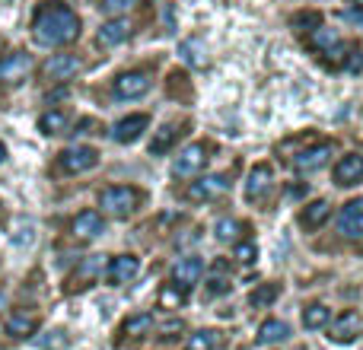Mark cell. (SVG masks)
<instances>
[{
    "instance_id": "9a60e30c",
    "label": "cell",
    "mask_w": 363,
    "mask_h": 350,
    "mask_svg": "<svg viewBox=\"0 0 363 350\" xmlns=\"http://www.w3.org/2000/svg\"><path fill=\"white\" fill-rule=\"evenodd\" d=\"M147 125H150V115H128V118H121L118 125H115V140H118V144H134V140L140 137V134L147 131Z\"/></svg>"
},
{
    "instance_id": "3957f363",
    "label": "cell",
    "mask_w": 363,
    "mask_h": 350,
    "mask_svg": "<svg viewBox=\"0 0 363 350\" xmlns=\"http://www.w3.org/2000/svg\"><path fill=\"white\" fill-rule=\"evenodd\" d=\"M207 163H211V147L207 144H191L176 157V163H172V175H176V179H194V175H201L207 169Z\"/></svg>"
},
{
    "instance_id": "52a82bcc",
    "label": "cell",
    "mask_w": 363,
    "mask_h": 350,
    "mask_svg": "<svg viewBox=\"0 0 363 350\" xmlns=\"http://www.w3.org/2000/svg\"><path fill=\"white\" fill-rule=\"evenodd\" d=\"M201 274H204V261H201L198 255L182 258V261H176V268H172V287L191 290L194 283L201 281Z\"/></svg>"
},
{
    "instance_id": "e575fe53",
    "label": "cell",
    "mask_w": 363,
    "mask_h": 350,
    "mask_svg": "<svg viewBox=\"0 0 363 350\" xmlns=\"http://www.w3.org/2000/svg\"><path fill=\"white\" fill-rule=\"evenodd\" d=\"M128 4H131V0H106V4H102V10H106L108 16H121V13L128 10Z\"/></svg>"
},
{
    "instance_id": "1f68e13d",
    "label": "cell",
    "mask_w": 363,
    "mask_h": 350,
    "mask_svg": "<svg viewBox=\"0 0 363 350\" xmlns=\"http://www.w3.org/2000/svg\"><path fill=\"white\" fill-rule=\"evenodd\" d=\"M242 232V226L236 223V220H230V217H223V220H217V226H213V236L220 239V242H233V239Z\"/></svg>"
},
{
    "instance_id": "9c48e42d",
    "label": "cell",
    "mask_w": 363,
    "mask_h": 350,
    "mask_svg": "<svg viewBox=\"0 0 363 350\" xmlns=\"http://www.w3.org/2000/svg\"><path fill=\"white\" fill-rule=\"evenodd\" d=\"M150 89V80L140 70H125L121 77H115V96L118 99H140Z\"/></svg>"
},
{
    "instance_id": "4dcf8cb0",
    "label": "cell",
    "mask_w": 363,
    "mask_h": 350,
    "mask_svg": "<svg viewBox=\"0 0 363 350\" xmlns=\"http://www.w3.org/2000/svg\"><path fill=\"white\" fill-rule=\"evenodd\" d=\"M64 128H67V115L64 112H45L42 118H38V131L48 134V137L51 134H61Z\"/></svg>"
},
{
    "instance_id": "484cf974",
    "label": "cell",
    "mask_w": 363,
    "mask_h": 350,
    "mask_svg": "<svg viewBox=\"0 0 363 350\" xmlns=\"http://www.w3.org/2000/svg\"><path fill=\"white\" fill-rule=\"evenodd\" d=\"M179 55L185 57L191 67H207V48H204V42H182V48H179Z\"/></svg>"
},
{
    "instance_id": "7c38bea8",
    "label": "cell",
    "mask_w": 363,
    "mask_h": 350,
    "mask_svg": "<svg viewBox=\"0 0 363 350\" xmlns=\"http://www.w3.org/2000/svg\"><path fill=\"white\" fill-rule=\"evenodd\" d=\"M271 181H274V172H271L268 163L252 166L249 179H245V198H249L252 204H255V201H262L264 194L271 191Z\"/></svg>"
},
{
    "instance_id": "7a4b0ae2",
    "label": "cell",
    "mask_w": 363,
    "mask_h": 350,
    "mask_svg": "<svg viewBox=\"0 0 363 350\" xmlns=\"http://www.w3.org/2000/svg\"><path fill=\"white\" fill-rule=\"evenodd\" d=\"M140 201H144V194H140L134 185H112L99 194V207L115 220L134 217L138 207H140Z\"/></svg>"
},
{
    "instance_id": "7402d4cb",
    "label": "cell",
    "mask_w": 363,
    "mask_h": 350,
    "mask_svg": "<svg viewBox=\"0 0 363 350\" xmlns=\"http://www.w3.org/2000/svg\"><path fill=\"white\" fill-rule=\"evenodd\" d=\"M341 45V38H338V32H332V29H313V35H309V48L313 51H319V55H335V48Z\"/></svg>"
},
{
    "instance_id": "277c9868",
    "label": "cell",
    "mask_w": 363,
    "mask_h": 350,
    "mask_svg": "<svg viewBox=\"0 0 363 350\" xmlns=\"http://www.w3.org/2000/svg\"><path fill=\"white\" fill-rule=\"evenodd\" d=\"M99 163V153L93 147H70L57 157V169L67 172V175H80V172H89L93 166Z\"/></svg>"
},
{
    "instance_id": "44dd1931",
    "label": "cell",
    "mask_w": 363,
    "mask_h": 350,
    "mask_svg": "<svg viewBox=\"0 0 363 350\" xmlns=\"http://www.w3.org/2000/svg\"><path fill=\"white\" fill-rule=\"evenodd\" d=\"M35 328H38V319L32 312H23V309L6 319V332H10L13 338H29V334H35Z\"/></svg>"
},
{
    "instance_id": "d6986e66",
    "label": "cell",
    "mask_w": 363,
    "mask_h": 350,
    "mask_svg": "<svg viewBox=\"0 0 363 350\" xmlns=\"http://www.w3.org/2000/svg\"><path fill=\"white\" fill-rule=\"evenodd\" d=\"M99 268H102V255H93V258H86V261H80V268H77L74 277L67 281V290L77 293V290H83L86 283H93L96 274H99Z\"/></svg>"
},
{
    "instance_id": "6da1fadb",
    "label": "cell",
    "mask_w": 363,
    "mask_h": 350,
    "mask_svg": "<svg viewBox=\"0 0 363 350\" xmlns=\"http://www.w3.org/2000/svg\"><path fill=\"white\" fill-rule=\"evenodd\" d=\"M32 35L38 45H70L80 35V16L61 0H45L32 16Z\"/></svg>"
},
{
    "instance_id": "5b68a950",
    "label": "cell",
    "mask_w": 363,
    "mask_h": 350,
    "mask_svg": "<svg viewBox=\"0 0 363 350\" xmlns=\"http://www.w3.org/2000/svg\"><path fill=\"white\" fill-rule=\"evenodd\" d=\"M332 157H335V144L332 140H325V144H315V147H309V150L296 153L294 169L296 172H319L322 166H328V159Z\"/></svg>"
},
{
    "instance_id": "603a6c76",
    "label": "cell",
    "mask_w": 363,
    "mask_h": 350,
    "mask_svg": "<svg viewBox=\"0 0 363 350\" xmlns=\"http://www.w3.org/2000/svg\"><path fill=\"white\" fill-rule=\"evenodd\" d=\"M287 338H290L287 322L271 319V322H264V325L258 328V344H281V341H287Z\"/></svg>"
},
{
    "instance_id": "ffe728a7",
    "label": "cell",
    "mask_w": 363,
    "mask_h": 350,
    "mask_svg": "<svg viewBox=\"0 0 363 350\" xmlns=\"http://www.w3.org/2000/svg\"><path fill=\"white\" fill-rule=\"evenodd\" d=\"M328 217H332V204H328V201H313L309 207H303L300 223L306 226V230H319Z\"/></svg>"
},
{
    "instance_id": "d4e9b609",
    "label": "cell",
    "mask_w": 363,
    "mask_h": 350,
    "mask_svg": "<svg viewBox=\"0 0 363 350\" xmlns=\"http://www.w3.org/2000/svg\"><path fill=\"white\" fill-rule=\"evenodd\" d=\"M220 332H213V328H201V332H194L191 338H188L185 350H217L220 347Z\"/></svg>"
},
{
    "instance_id": "74e56055",
    "label": "cell",
    "mask_w": 363,
    "mask_h": 350,
    "mask_svg": "<svg viewBox=\"0 0 363 350\" xmlns=\"http://www.w3.org/2000/svg\"><path fill=\"white\" fill-rule=\"evenodd\" d=\"M345 67L351 70V74H354V70H360V67H363V55H360V51H351V57H347Z\"/></svg>"
},
{
    "instance_id": "e0dca14e",
    "label": "cell",
    "mask_w": 363,
    "mask_h": 350,
    "mask_svg": "<svg viewBox=\"0 0 363 350\" xmlns=\"http://www.w3.org/2000/svg\"><path fill=\"white\" fill-rule=\"evenodd\" d=\"M226 191V179L223 175H207V179L201 181H191V188L185 191L188 201H213L217 194Z\"/></svg>"
},
{
    "instance_id": "ac0fdd59",
    "label": "cell",
    "mask_w": 363,
    "mask_h": 350,
    "mask_svg": "<svg viewBox=\"0 0 363 350\" xmlns=\"http://www.w3.org/2000/svg\"><path fill=\"white\" fill-rule=\"evenodd\" d=\"M102 213H96V210H80L74 217V223H70V232H74L77 239H96L102 232Z\"/></svg>"
},
{
    "instance_id": "cb8c5ba5",
    "label": "cell",
    "mask_w": 363,
    "mask_h": 350,
    "mask_svg": "<svg viewBox=\"0 0 363 350\" xmlns=\"http://www.w3.org/2000/svg\"><path fill=\"white\" fill-rule=\"evenodd\" d=\"M328 322H332V309L322 306V303H313V306L303 309V325H306L309 332H319V328H325Z\"/></svg>"
},
{
    "instance_id": "d6a6232c",
    "label": "cell",
    "mask_w": 363,
    "mask_h": 350,
    "mask_svg": "<svg viewBox=\"0 0 363 350\" xmlns=\"http://www.w3.org/2000/svg\"><path fill=\"white\" fill-rule=\"evenodd\" d=\"M150 328V315L140 312V315H131V319L121 325V334H144Z\"/></svg>"
},
{
    "instance_id": "d590c367",
    "label": "cell",
    "mask_w": 363,
    "mask_h": 350,
    "mask_svg": "<svg viewBox=\"0 0 363 350\" xmlns=\"http://www.w3.org/2000/svg\"><path fill=\"white\" fill-rule=\"evenodd\" d=\"M207 290H211V293H217V296H223V293H230V281H226V277H217V274H213V277H211V287H207Z\"/></svg>"
},
{
    "instance_id": "4fadbf2b",
    "label": "cell",
    "mask_w": 363,
    "mask_h": 350,
    "mask_svg": "<svg viewBox=\"0 0 363 350\" xmlns=\"http://www.w3.org/2000/svg\"><path fill=\"white\" fill-rule=\"evenodd\" d=\"M360 181H363V157L360 153L341 157L338 166H335V185L351 188V185H360Z\"/></svg>"
},
{
    "instance_id": "8d00e7d4",
    "label": "cell",
    "mask_w": 363,
    "mask_h": 350,
    "mask_svg": "<svg viewBox=\"0 0 363 350\" xmlns=\"http://www.w3.org/2000/svg\"><path fill=\"white\" fill-rule=\"evenodd\" d=\"M236 258H239V261H245V264L255 261V245H252V242L239 245V249H236Z\"/></svg>"
},
{
    "instance_id": "8992f818",
    "label": "cell",
    "mask_w": 363,
    "mask_h": 350,
    "mask_svg": "<svg viewBox=\"0 0 363 350\" xmlns=\"http://www.w3.org/2000/svg\"><path fill=\"white\" fill-rule=\"evenodd\" d=\"M338 230H341V236H347V239H363V198H354L341 207Z\"/></svg>"
},
{
    "instance_id": "f1b7e54d",
    "label": "cell",
    "mask_w": 363,
    "mask_h": 350,
    "mask_svg": "<svg viewBox=\"0 0 363 350\" xmlns=\"http://www.w3.org/2000/svg\"><path fill=\"white\" fill-rule=\"evenodd\" d=\"M277 296H281V283H262V287L249 296V303L255 309H264V306H271V303H277Z\"/></svg>"
},
{
    "instance_id": "f35d334b",
    "label": "cell",
    "mask_w": 363,
    "mask_h": 350,
    "mask_svg": "<svg viewBox=\"0 0 363 350\" xmlns=\"http://www.w3.org/2000/svg\"><path fill=\"white\" fill-rule=\"evenodd\" d=\"M4 159H6V147L0 144V163H4Z\"/></svg>"
},
{
    "instance_id": "8fae6325",
    "label": "cell",
    "mask_w": 363,
    "mask_h": 350,
    "mask_svg": "<svg viewBox=\"0 0 363 350\" xmlns=\"http://www.w3.org/2000/svg\"><path fill=\"white\" fill-rule=\"evenodd\" d=\"M80 57L77 55H51L48 61H45L42 74L48 77V80H70V77L80 74Z\"/></svg>"
},
{
    "instance_id": "30bf717a",
    "label": "cell",
    "mask_w": 363,
    "mask_h": 350,
    "mask_svg": "<svg viewBox=\"0 0 363 350\" xmlns=\"http://www.w3.org/2000/svg\"><path fill=\"white\" fill-rule=\"evenodd\" d=\"M32 70V57L23 51H13V55L0 57V80L4 83H23Z\"/></svg>"
},
{
    "instance_id": "ba28073f",
    "label": "cell",
    "mask_w": 363,
    "mask_h": 350,
    "mask_svg": "<svg viewBox=\"0 0 363 350\" xmlns=\"http://www.w3.org/2000/svg\"><path fill=\"white\" fill-rule=\"evenodd\" d=\"M360 334H363V315L357 312V309H347V312L332 325L335 344H351V341H357Z\"/></svg>"
},
{
    "instance_id": "836d02e7",
    "label": "cell",
    "mask_w": 363,
    "mask_h": 350,
    "mask_svg": "<svg viewBox=\"0 0 363 350\" xmlns=\"http://www.w3.org/2000/svg\"><path fill=\"white\" fill-rule=\"evenodd\" d=\"M160 303H163V306H179V303H182V290L172 287V283H169V287H163V290H160Z\"/></svg>"
},
{
    "instance_id": "5bb4252c",
    "label": "cell",
    "mask_w": 363,
    "mask_h": 350,
    "mask_svg": "<svg viewBox=\"0 0 363 350\" xmlns=\"http://www.w3.org/2000/svg\"><path fill=\"white\" fill-rule=\"evenodd\" d=\"M128 38H131V26H128L125 19H108V23L96 32L99 48H118V45H125Z\"/></svg>"
},
{
    "instance_id": "4316f807",
    "label": "cell",
    "mask_w": 363,
    "mask_h": 350,
    "mask_svg": "<svg viewBox=\"0 0 363 350\" xmlns=\"http://www.w3.org/2000/svg\"><path fill=\"white\" fill-rule=\"evenodd\" d=\"M166 96H172V99H191V80H185V74H179V70H172L169 80H166Z\"/></svg>"
},
{
    "instance_id": "83f0119b",
    "label": "cell",
    "mask_w": 363,
    "mask_h": 350,
    "mask_svg": "<svg viewBox=\"0 0 363 350\" xmlns=\"http://www.w3.org/2000/svg\"><path fill=\"white\" fill-rule=\"evenodd\" d=\"M179 125H166V128H160V134L153 137V144H150V153L153 157H160V153H166L172 144H176V137H179Z\"/></svg>"
},
{
    "instance_id": "f546056e",
    "label": "cell",
    "mask_w": 363,
    "mask_h": 350,
    "mask_svg": "<svg viewBox=\"0 0 363 350\" xmlns=\"http://www.w3.org/2000/svg\"><path fill=\"white\" fill-rule=\"evenodd\" d=\"M290 26H294V29H303V32H313L322 26V13L319 10H300L290 16Z\"/></svg>"
},
{
    "instance_id": "2e32d148",
    "label": "cell",
    "mask_w": 363,
    "mask_h": 350,
    "mask_svg": "<svg viewBox=\"0 0 363 350\" xmlns=\"http://www.w3.org/2000/svg\"><path fill=\"white\" fill-rule=\"evenodd\" d=\"M138 271H140V261L134 255H118V258H112V264H108V283L112 287H121V283H128V281H134L138 277Z\"/></svg>"
}]
</instances>
